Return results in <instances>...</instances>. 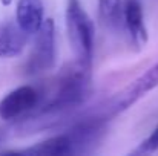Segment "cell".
<instances>
[{"mask_svg": "<svg viewBox=\"0 0 158 156\" xmlns=\"http://www.w3.org/2000/svg\"><path fill=\"white\" fill-rule=\"evenodd\" d=\"M91 69L92 63L78 58L66 63L54 78L49 97L37 107L45 113H54L81 104L91 92Z\"/></svg>", "mask_w": 158, "mask_h": 156, "instance_id": "1", "label": "cell"}, {"mask_svg": "<svg viewBox=\"0 0 158 156\" xmlns=\"http://www.w3.org/2000/svg\"><path fill=\"white\" fill-rule=\"evenodd\" d=\"M66 32L74 58L92 63L94 55V22L78 0H66Z\"/></svg>", "mask_w": 158, "mask_h": 156, "instance_id": "2", "label": "cell"}, {"mask_svg": "<svg viewBox=\"0 0 158 156\" xmlns=\"http://www.w3.org/2000/svg\"><path fill=\"white\" fill-rule=\"evenodd\" d=\"M55 63V26L52 18H45L35 32V42L25 70L29 75H37L52 69Z\"/></svg>", "mask_w": 158, "mask_h": 156, "instance_id": "3", "label": "cell"}, {"mask_svg": "<svg viewBox=\"0 0 158 156\" xmlns=\"http://www.w3.org/2000/svg\"><path fill=\"white\" fill-rule=\"evenodd\" d=\"M158 87V63L152 64L149 69H146L140 77H137L132 83H129L124 89L117 92L112 100L109 101L107 110L112 115H118L129 107H132L137 101H140L143 97H146L149 92Z\"/></svg>", "mask_w": 158, "mask_h": 156, "instance_id": "4", "label": "cell"}, {"mask_svg": "<svg viewBox=\"0 0 158 156\" xmlns=\"http://www.w3.org/2000/svg\"><path fill=\"white\" fill-rule=\"evenodd\" d=\"M42 100V92L29 84L20 86L0 100V118L11 121L34 110Z\"/></svg>", "mask_w": 158, "mask_h": 156, "instance_id": "5", "label": "cell"}, {"mask_svg": "<svg viewBox=\"0 0 158 156\" xmlns=\"http://www.w3.org/2000/svg\"><path fill=\"white\" fill-rule=\"evenodd\" d=\"M6 153H17V155H29V156H64L77 153L75 141L69 133L51 136L45 141H40L31 147L20 149V150H11Z\"/></svg>", "mask_w": 158, "mask_h": 156, "instance_id": "6", "label": "cell"}, {"mask_svg": "<svg viewBox=\"0 0 158 156\" xmlns=\"http://www.w3.org/2000/svg\"><path fill=\"white\" fill-rule=\"evenodd\" d=\"M124 25L129 31V37L137 49H141L148 43V28L144 23L143 5L140 0H126L123 6Z\"/></svg>", "mask_w": 158, "mask_h": 156, "instance_id": "7", "label": "cell"}, {"mask_svg": "<svg viewBox=\"0 0 158 156\" xmlns=\"http://www.w3.org/2000/svg\"><path fill=\"white\" fill-rule=\"evenodd\" d=\"M45 20V6L42 0H19L15 8V23L20 29L34 35Z\"/></svg>", "mask_w": 158, "mask_h": 156, "instance_id": "8", "label": "cell"}, {"mask_svg": "<svg viewBox=\"0 0 158 156\" xmlns=\"http://www.w3.org/2000/svg\"><path fill=\"white\" fill-rule=\"evenodd\" d=\"M28 34H25L17 23L0 25V58H12L20 55L26 43Z\"/></svg>", "mask_w": 158, "mask_h": 156, "instance_id": "9", "label": "cell"}, {"mask_svg": "<svg viewBox=\"0 0 158 156\" xmlns=\"http://www.w3.org/2000/svg\"><path fill=\"white\" fill-rule=\"evenodd\" d=\"M98 15L107 26H115L123 17L121 0H98Z\"/></svg>", "mask_w": 158, "mask_h": 156, "instance_id": "10", "label": "cell"}, {"mask_svg": "<svg viewBox=\"0 0 158 156\" xmlns=\"http://www.w3.org/2000/svg\"><path fill=\"white\" fill-rule=\"evenodd\" d=\"M158 150V126L154 129V132L140 144V147L137 149V150H134L132 153H152V152H155Z\"/></svg>", "mask_w": 158, "mask_h": 156, "instance_id": "11", "label": "cell"}, {"mask_svg": "<svg viewBox=\"0 0 158 156\" xmlns=\"http://www.w3.org/2000/svg\"><path fill=\"white\" fill-rule=\"evenodd\" d=\"M5 138H6V133H5L3 130H0V144L5 141Z\"/></svg>", "mask_w": 158, "mask_h": 156, "instance_id": "12", "label": "cell"}, {"mask_svg": "<svg viewBox=\"0 0 158 156\" xmlns=\"http://www.w3.org/2000/svg\"><path fill=\"white\" fill-rule=\"evenodd\" d=\"M0 2H2V3H3L5 6H8V5H9V3H11L12 0H0Z\"/></svg>", "mask_w": 158, "mask_h": 156, "instance_id": "13", "label": "cell"}]
</instances>
